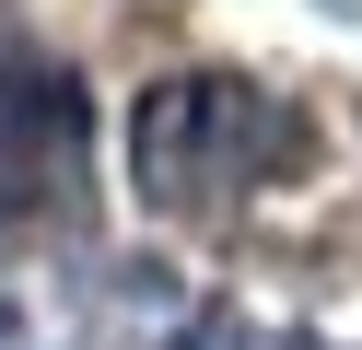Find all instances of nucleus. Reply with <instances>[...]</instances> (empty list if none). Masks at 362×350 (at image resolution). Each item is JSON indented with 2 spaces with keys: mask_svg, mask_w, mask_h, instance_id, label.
Returning <instances> with one entry per match:
<instances>
[{
  "mask_svg": "<svg viewBox=\"0 0 362 350\" xmlns=\"http://www.w3.org/2000/svg\"><path fill=\"white\" fill-rule=\"evenodd\" d=\"M304 163H315V117L292 93L245 82V70H175V82H152L129 105V175L175 222L245 210L257 187L304 175Z\"/></svg>",
  "mask_w": 362,
  "mask_h": 350,
  "instance_id": "1",
  "label": "nucleus"
},
{
  "mask_svg": "<svg viewBox=\"0 0 362 350\" xmlns=\"http://www.w3.org/2000/svg\"><path fill=\"white\" fill-rule=\"evenodd\" d=\"M82 175H94V105H82L71 59H47L0 12V245L71 222Z\"/></svg>",
  "mask_w": 362,
  "mask_h": 350,
  "instance_id": "2",
  "label": "nucleus"
}]
</instances>
